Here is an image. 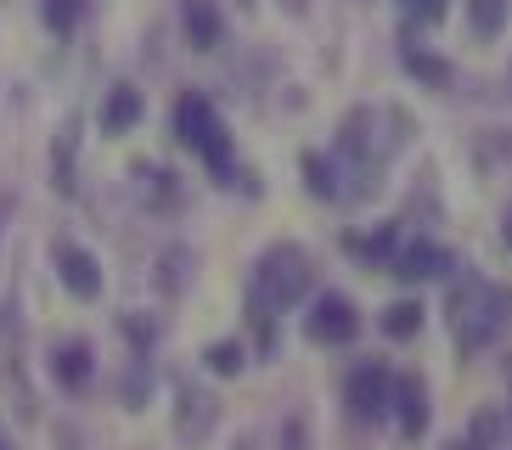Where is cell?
I'll return each instance as SVG.
<instances>
[{
	"mask_svg": "<svg viewBox=\"0 0 512 450\" xmlns=\"http://www.w3.org/2000/svg\"><path fill=\"white\" fill-rule=\"evenodd\" d=\"M394 107H349L338 130H332V158L344 175V203L349 197H372L389 175V158L406 147V135H389Z\"/></svg>",
	"mask_w": 512,
	"mask_h": 450,
	"instance_id": "1",
	"label": "cell"
},
{
	"mask_svg": "<svg viewBox=\"0 0 512 450\" xmlns=\"http://www.w3.org/2000/svg\"><path fill=\"white\" fill-rule=\"evenodd\" d=\"M445 321H451V344L462 360L484 355L490 344H501L512 327V287L490 282L479 270H462L451 276V293H445Z\"/></svg>",
	"mask_w": 512,
	"mask_h": 450,
	"instance_id": "2",
	"label": "cell"
},
{
	"mask_svg": "<svg viewBox=\"0 0 512 450\" xmlns=\"http://www.w3.org/2000/svg\"><path fill=\"white\" fill-rule=\"evenodd\" d=\"M169 124H175V141L192 152L197 164H203V175H209L214 186H237V180H242L237 135H231L226 113H220V102H214L209 90H181Z\"/></svg>",
	"mask_w": 512,
	"mask_h": 450,
	"instance_id": "3",
	"label": "cell"
},
{
	"mask_svg": "<svg viewBox=\"0 0 512 450\" xmlns=\"http://www.w3.org/2000/svg\"><path fill=\"white\" fill-rule=\"evenodd\" d=\"M248 287H254L276 315L299 310V304H310V293H316V259H310V248H299V242H271V248L254 259V270H248Z\"/></svg>",
	"mask_w": 512,
	"mask_h": 450,
	"instance_id": "4",
	"label": "cell"
},
{
	"mask_svg": "<svg viewBox=\"0 0 512 450\" xmlns=\"http://www.w3.org/2000/svg\"><path fill=\"white\" fill-rule=\"evenodd\" d=\"M389 405H394L389 360H355V366L344 372V411H349V422L383 428V422H389Z\"/></svg>",
	"mask_w": 512,
	"mask_h": 450,
	"instance_id": "5",
	"label": "cell"
},
{
	"mask_svg": "<svg viewBox=\"0 0 512 450\" xmlns=\"http://www.w3.org/2000/svg\"><path fill=\"white\" fill-rule=\"evenodd\" d=\"M361 304L349 299V293H338V287H327V293H310V310H304V338L316 349H344L361 338Z\"/></svg>",
	"mask_w": 512,
	"mask_h": 450,
	"instance_id": "6",
	"label": "cell"
},
{
	"mask_svg": "<svg viewBox=\"0 0 512 450\" xmlns=\"http://www.w3.org/2000/svg\"><path fill=\"white\" fill-rule=\"evenodd\" d=\"M51 270H57V287L68 299H79V304L102 299V287H107L102 259H96L79 237H51Z\"/></svg>",
	"mask_w": 512,
	"mask_h": 450,
	"instance_id": "7",
	"label": "cell"
},
{
	"mask_svg": "<svg viewBox=\"0 0 512 450\" xmlns=\"http://www.w3.org/2000/svg\"><path fill=\"white\" fill-rule=\"evenodd\" d=\"M456 254L445 248V242L434 237H406L400 242V254L389 259V276L394 282H406V287H422V282H451L456 276Z\"/></svg>",
	"mask_w": 512,
	"mask_h": 450,
	"instance_id": "8",
	"label": "cell"
},
{
	"mask_svg": "<svg viewBox=\"0 0 512 450\" xmlns=\"http://www.w3.org/2000/svg\"><path fill=\"white\" fill-rule=\"evenodd\" d=\"M46 377L62 394H85L96 383V344L91 338H57L46 349Z\"/></svg>",
	"mask_w": 512,
	"mask_h": 450,
	"instance_id": "9",
	"label": "cell"
},
{
	"mask_svg": "<svg viewBox=\"0 0 512 450\" xmlns=\"http://www.w3.org/2000/svg\"><path fill=\"white\" fill-rule=\"evenodd\" d=\"M141 119H147V96H141V85L113 79V85L102 90V102H96V130H102L107 141H119V135H136Z\"/></svg>",
	"mask_w": 512,
	"mask_h": 450,
	"instance_id": "10",
	"label": "cell"
},
{
	"mask_svg": "<svg viewBox=\"0 0 512 450\" xmlns=\"http://www.w3.org/2000/svg\"><path fill=\"white\" fill-rule=\"evenodd\" d=\"M389 422L400 428V439L417 445L428 434V422H434V394L422 383L417 372H394V405H389Z\"/></svg>",
	"mask_w": 512,
	"mask_h": 450,
	"instance_id": "11",
	"label": "cell"
},
{
	"mask_svg": "<svg viewBox=\"0 0 512 450\" xmlns=\"http://www.w3.org/2000/svg\"><path fill=\"white\" fill-rule=\"evenodd\" d=\"M400 68H406L422 90H434V96H445V90L456 85V62L439 57L434 45H422L417 29H400Z\"/></svg>",
	"mask_w": 512,
	"mask_h": 450,
	"instance_id": "12",
	"label": "cell"
},
{
	"mask_svg": "<svg viewBox=\"0 0 512 450\" xmlns=\"http://www.w3.org/2000/svg\"><path fill=\"white\" fill-rule=\"evenodd\" d=\"M214 428H220V400H214L209 389L181 383V389H175V439H181V445H203Z\"/></svg>",
	"mask_w": 512,
	"mask_h": 450,
	"instance_id": "13",
	"label": "cell"
},
{
	"mask_svg": "<svg viewBox=\"0 0 512 450\" xmlns=\"http://www.w3.org/2000/svg\"><path fill=\"white\" fill-rule=\"evenodd\" d=\"M181 34L197 57L226 45V6L220 0H181Z\"/></svg>",
	"mask_w": 512,
	"mask_h": 450,
	"instance_id": "14",
	"label": "cell"
},
{
	"mask_svg": "<svg viewBox=\"0 0 512 450\" xmlns=\"http://www.w3.org/2000/svg\"><path fill=\"white\" fill-rule=\"evenodd\" d=\"M400 242H406L400 220H383V225H372V231H349L344 254L355 259V265H366V270H389V259L400 254Z\"/></svg>",
	"mask_w": 512,
	"mask_h": 450,
	"instance_id": "15",
	"label": "cell"
},
{
	"mask_svg": "<svg viewBox=\"0 0 512 450\" xmlns=\"http://www.w3.org/2000/svg\"><path fill=\"white\" fill-rule=\"evenodd\" d=\"M192 282H197V254L186 242H169L164 254L152 259V293L158 299H186Z\"/></svg>",
	"mask_w": 512,
	"mask_h": 450,
	"instance_id": "16",
	"label": "cell"
},
{
	"mask_svg": "<svg viewBox=\"0 0 512 450\" xmlns=\"http://www.w3.org/2000/svg\"><path fill=\"white\" fill-rule=\"evenodd\" d=\"M51 192L57 197H74L79 192V119L57 124V141H51Z\"/></svg>",
	"mask_w": 512,
	"mask_h": 450,
	"instance_id": "17",
	"label": "cell"
},
{
	"mask_svg": "<svg viewBox=\"0 0 512 450\" xmlns=\"http://www.w3.org/2000/svg\"><path fill=\"white\" fill-rule=\"evenodd\" d=\"M299 175H304V192L316 203H344V175H338V158L321 147H304L299 152Z\"/></svg>",
	"mask_w": 512,
	"mask_h": 450,
	"instance_id": "18",
	"label": "cell"
},
{
	"mask_svg": "<svg viewBox=\"0 0 512 450\" xmlns=\"http://www.w3.org/2000/svg\"><path fill=\"white\" fill-rule=\"evenodd\" d=\"M136 186H141V203H147L152 214H175L181 209V175L169 164H136Z\"/></svg>",
	"mask_w": 512,
	"mask_h": 450,
	"instance_id": "19",
	"label": "cell"
},
{
	"mask_svg": "<svg viewBox=\"0 0 512 450\" xmlns=\"http://www.w3.org/2000/svg\"><path fill=\"white\" fill-rule=\"evenodd\" d=\"M451 450H507V411L501 405H479L467 417V434Z\"/></svg>",
	"mask_w": 512,
	"mask_h": 450,
	"instance_id": "20",
	"label": "cell"
},
{
	"mask_svg": "<svg viewBox=\"0 0 512 450\" xmlns=\"http://www.w3.org/2000/svg\"><path fill=\"white\" fill-rule=\"evenodd\" d=\"M422 327H428L422 299H394V304H383V315H377V332H383L389 344H411Z\"/></svg>",
	"mask_w": 512,
	"mask_h": 450,
	"instance_id": "21",
	"label": "cell"
},
{
	"mask_svg": "<svg viewBox=\"0 0 512 450\" xmlns=\"http://www.w3.org/2000/svg\"><path fill=\"white\" fill-rule=\"evenodd\" d=\"M467 12V34L479 45H496L507 34V17H512V0H462Z\"/></svg>",
	"mask_w": 512,
	"mask_h": 450,
	"instance_id": "22",
	"label": "cell"
},
{
	"mask_svg": "<svg viewBox=\"0 0 512 450\" xmlns=\"http://www.w3.org/2000/svg\"><path fill=\"white\" fill-rule=\"evenodd\" d=\"M242 315H248V332H254V355L271 360L276 355V338H282V332H276V310L259 299L254 287H248V293H242Z\"/></svg>",
	"mask_w": 512,
	"mask_h": 450,
	"instance_id": "23",
	"label": "cell"
},
{
	"mask_svg": "<svg viewBox=\"0 0 512 450\" xmlns=\"http://www.w3.org/2000/svg\"><path fill=\"white\" fill-rule=\"evenodd\" d=\"M91 17V0H40V23H46L51 40H74Z\"/></svg>",
	"mask_w": 512,
	"mask_h": 450,
	"instance_id": "24",
	"label": "cell"
},
{
	"mask_svg": "<svg viewBox=\"0 0 512 450\" xmlns=\"http://www.w3.org/2000/svg\"><path fill=\"white\" fill-rule=\"evenodd\" d=\"M248 355H254V349L242 344V338H214V344H203V372L209 377H242L248 372Z\"/></svg>",
	"mask_w": 512,
	"mask_h": 450,
	"instance_id": "25",
	"label": "cell"
},
{
	"mask_svg": "<svg viewBox=\"0 0 512 450\" xmlns=\"http://www.w3.org/2000/svg\"><path fill=\"white\" fill-rule=\"evenodd\" d=\"M119 332L130 338V349H136V360H141V355H152V349H158V338H164V321H158L152 310H124V315H119Z\"/></svg>",
	"mask_w": 512,
	"mask_h": 450,
	"instance_id": "26",
	"label": "cell"
},
{
	"mask_svg": "<svg viewBox=\"0 0 512 450\" xmlns=\"http://www.w3.org/2000/svg\"><path fill=\"white\" fill-rule=\"evenodd\" d=\"M411 12V23H422V29H439L445 23V12H451V0H400Z\"/></svg>",
	"mask_w": 512,
	"mask_h": 450,
	"instance_id": "27",
	"label": "cell"
},
{
	"mask_svg": "<svg viewBox=\"0 0 512 450\" xmlns=\"http://www.w3.org/2000/svg\"><path fill=\"white\" fill-rule=\"evenodd\" d=\"M282 445H287V450H304V422H287V428H282Z\"/></svg>",
	"mask_w": 512,
	"mask_h": 450,
	"instance_id": "28",
	"label": "cell"
},
{
	"mask_svg": "<svg viewBox=\"0 0 512 450\" xmlns=\"http://www.w3.org/2000/svg\"><path fill=\"white\" fill-rule=\"evenodd\" d=\"M501 248H507V254H512V203H507V209H501Z\"/></svg>",
	"mask_w": 512,
	"mask_h": 450,
	"instance_id": "29",
	"label": "cell"
},
{
	"mask_svg": "<svg viewBox=\"0 0 512 450\" xmlns=\"http://www.w3.org/2000/svg\"><path fill=\"white\" fill-rule=\"evenodd\" d=\"M282 6H287L293 17H304V12H310V0H282Z\"/></svg>",
	"mask_w": 512,
	"mask_h": 450,
	"instance_id": "30",
	"label": "cell"
},
{
	"mask_svg": "<svg viewBox=\"0 0 512 450\" xmlns=\"http://www.w3.org/2000/svg\"><path fill=\"white\" fill-rule=\"evenodd\" d=\"M237 6H242V12H259V0H237Z\"/></svg>",
	"mask_w": 512,
	"mask_h": 450,
	"instance_id": "31",
	"label": "cell"
},
{
	"mask_svg": "<svg viewBox=\"0 0 512 450\" xmlns=\"http://www.w3.org/2000/svg\"><path fill=\"white\" fill-rule=\"evenodd\" d=\"M507 389H512V360H507ZM507 417H512V405H507Z\"/></svg>",
	"mask_w": 512,
	"mask_h": 450,
	"instance_id": "32",
	"label": "cell"
},
{
	"mask_svg": "<svg viewBox=\"0 0 512 450\" xmlns=\"http://www.w3.org/2000/svg\"><path fill=\"white\" fill-rule=\"evenodd\" d=\"M231 450H254V445H248V439H237V445H231Z\"/></svg>",
	"mask_w": 512,
	"mask_h": 450,
	"instance_id": "33",
	"label": "cell"
},
{
	"mask_svg": "<svg viewBox=\"0 0 512 450\" xmlns=\"http://www.w3.org/2000/svg\"><path fill=\"white\" fill-rule=\"evenodd\" d=\"M507 96H512V62H507Z\"/></svg>",
	"mask_w": 512,
	"mask_h": 450,
	"instance_id": "34",
	"label": "cell"
},
{
	"mask_svg": "<svg viewBox=\"0 0 512 450\" xmlns=\"http://www.w3.org/2000/svg\"><path fill=\"white\" fill-rule=\"evenodd\" d=\"M507 450H512V417H507Z\"/></svg>",
	"mask_w": 512,
	"mask_h": 450,
	"instance_id": "35",
	"label": "cell"
},
{
	"mask_svg": "<svg viewBox=\"0 0 512 450\" xmlns=\"http://www.w3.org/2000/svg\"><path fill=\"white\" fill-rule=\"evenodd\" d=\"M0 450H12V445H6V428H0Z\"/></svg>",
	"mask_w": 512,
	"mask_h": 450,
	"instance_id": "36",
	"label": "cell"
}]
</instances>
